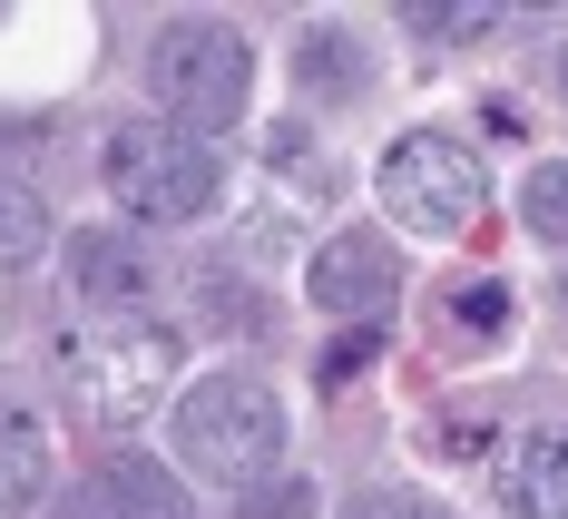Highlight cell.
Returning <instances> with one entry per match:
<instances>
[{"instance_id":"cell-1","label":"cell","mask_w":568,"mask_h":519,"mask_svg":"<svg viewBox=\"0 0 568 519\" xmlns=\"http://www.w3.org/2000/svg\"><path fill=\"white\" fill-rule=\"evenodd\" d=\"M176 373V344L158 324H138V314H118V324H79L69 344H59V383H69V411L79 421H99V431H128V421H148L158 393H168Z\"/></svg>"},{"instance_id":"cell-2","label":"cell","mask_w":568,"mask_h":519,"mask_svg":"<svg viewBox=\"0 0 568 519\" xmlns=\"http://www.w3.org/2000/svg\"><path fill=\"white\" fill-rule=\"evenodd\" d=\"M176 461L206 470V480H235V490L275 480V461H284V403L265 393V383H245V373H206V383L176 403Z\"/></svg>"},{"instance_id":"cell-3","label":"cell","mask_w":568,"mask_h":519,"mask_svg":"<svg viewBox=\"0 0 568 519\" xmlns=\"http://www.w3.org/2000/svg\"><path fill=\"white\" fill-rule=\"evenodd\" d=\"M109 196L138 216V226H186V216H206L216 206V147L206 138H186L168 118H128L109 128Z\"/></svg>"},{"instance_id":"cell-4","label":"cell","mask_w":568,"mask_h":519,"mask_svg":"<svg viewBox=\"0 0 568 519\" xmlns=\"http://www.w3.org/2000/svg\"><path fill=\"white\" fill-rule=\"evenodd\" d=\"M245 79H255V59H245V40H235L226 20H168L148 40V99L186 138H216L245 109Z\"/></svg>"},{"instance_id":"cell-5","label":"cell","mask_w":568,"mask_h":519,"mask_svg":"<svg viewBox=\"0 0 568 519\" xmlns=\"http://www.w3.org/2000/svg\"><path fill=\"white\" fill-rule=\"evenodd\" d=\"M383 206H393L402 226H422V235H470L480 206H490V176H480V157L460 138L412 128V138H393V157H383Z\"/></svg>"},{"instance_id":"cell-6","label":"cell","mask_w":568,"mask_h":519,"mask_svg":"<svg viewBox=\"0 0 568 519\" xmlns=\"http://www.w3.org/2000/svg\"><path fill=\"white\" fill-rule=\"evenodd\" d=\"M393 294H402V255L383 245V235L353 226V235H334V245L314 255V304H324V314H343V324H373Z\"/></svg>"},{"instance_id":"cell-7","label":"cell","mask_w":568,"mask_h":519,"mask_svg":"<svg viewBox=\"0 0 568 519\" xmlns=\"http://www.w3.org/2000/svg\"><path fill=\"white\" fill-rule=\"evenodd\" d=\"M69 285H79V304L99 324H118V314L148 304V255L128 245V226H79L69 235Z\"/></svg>"},{"instance_id":"cell-8","label":"cell","mask_w":568,"mask_h":519,"mask_svg":"<svg viewBox=\"0 0 568 519\" xmlns=\"http://www.w3.org/2000/svg\"><path fill=\"white\" fill-rule=\"evenodd\" d=\"M79 519H196L186 510V490H176V470L158 461H99L89 470V490H79Z\"/></svg>"},{"instance_id":"cell-9","label":"cell","mask_w":568,"mask_h":519,"mask_svg":"<svg viewBox=\"0 0 568 519\" xmlns=\"http://www.w3.org/2000/svg\"><path fill=\"white\" fill-rule=\"evenodd\" d=\"M500 500H510V519H568V431H529V441H510Z\"/></svg>"},{"instance_id":"cell-10","label":"cell","mask_w":568,"mask_h":519,"mask_svg":"<svg viewBox=\"0 0 568 519\" xmlns=\"http://www.w3.org/2000/svg\"><path fill=\"white\" fill-rule=\"evenodd\" d=\"M50 490V431L30 421V411H10L0 403V519L10 510H30Z\"/></svg>"},{"instance_id":"cell-11","label":"cell","mask_w":568,"mask_h":519,"mask_svg":"<svg viewBox=\"0 0 568 519\" xmlns=\"http://www.w3.org/2000/svg\"><path fill=\"white\" fill-rule=\"evenodd\" d=\"M40 245H50V206H40L30 186H10V176H0V265H30Z\"/></svg>"},{"instance_id":"cell-12","label":"cell","mask_w":568,"mask_h":519,"mask_svg":"<svg viewBox=\"0 0 568 519\" xmlns=\"http://www.w3.org/2000/svg\"><path fill=\"white\" fill-rule=\"evenodd\" d=\"M519 216H529V235H549V245H568V157H549V167H529V186H519Z\"/></svg>"},{"instance_id":"cell-13","label":"cell","mask_w":568,"mask_h":519,"mask_svg":"<svg viewBox=\"0 0 568 519\" xmlns=\"http://www.w3.org/2000/svg\"><path fill=\"white\" fill-rule=\"evenodd\" d=\"M235 519H314V480L275 470V480H255V490L235 500Z\"/></svg>"},{"instance_id":"cell-14","label":"cell","mask_w":568,"mask_h":519,"mask_svg":"<svg viewBox=\"0 0 568 519\" xmlns=\"http://www.w3.org/2000/svg\"><path fill=\"white\" fill-rule=\"evenodd\" d=\"M304 89H314V99H343V89H353V50H343L334 30L304 40Z\"/></svg>"},{"instance_id":"cell-15","label":"cell","mask_w":568,"mask_h":519,"mask_svg":"<svg viewBox=\"0 0 568 519\" xmlns=\"http://www.w3.org/2000/svg\"><path fill=\"white\" fill-rule=\"evenodd\" d=\"M343 519H452L442 500H412V490H373V500H353Z\"/></svg>"},{"instance_id":"cell-16","label":"cell","mask_w":568,"mask_h":519,"mask_svg":"<svg viewBox=\"0 0 568 519\" xmlns=\"http://www.w3.org/2000/svg\"><path fill=\"white\" fill-rule=\"evenodd\" d=\"M363 363H373V324H363V334H343V344H324V383H353Z\"/></svg>"},{"instance_id":"cell-17","label":"cell","mask_w":568,"mask_h":519,"mask_svg":"<svg viewBox=\"0 0 568 519\" xmlns=\"http://www.w3.org/2000/svg\"><path fill=\"white\" fill-rule=\"evenodd\" d=\"M500 324V285H470L460 294V334H490Z\"/></svg>"},{"instance_id":"cell-18","label":"cell","mask_w":568,"mask_h":519,"mask_svg":"<svg viewBox=\"0 0 568 519\" xmlns=\"http://www.w3.org/2000/svg\"><path fill=\"white\" fill-rule=\"evenodd\" d=\"M559 89H568V59H559Z\"/></svg>"}]
</instances>
